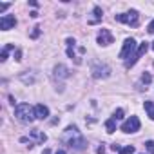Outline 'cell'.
<instances>
[{
	"mask_svg": "<svg viewBox=\"0 0 154 154\" xmlns=\"http://www.w3.org/2000/svg\"><path fill=\"white\" fill-rule=\"evenodd\" d=\"M62 141L67 143L71 149H76V150H84V149L87 147L85 138L82 136V132L78 131V127H76V125H69V127L65 129V132H63V136H62Z\"/></svg>",
	"mask_w": 154,
	"mask_h": 154,
	"instance_id": "1",
	"label": "cell"
},
{
	"mask_svg": "<svg viewBox=\"0 0 154 154\" xmlns=\"http://www.w3.org/2000/svg\"><path fill=\"white\" fill-rule=\"evenodd\" d=\"M15 116H17V120L22 122V123H31V122L36 120L35 109H33L29 103H18V105L15 107Z\"/></svg>",
	"mask_w": 154,
	"mask_h": 154,
	"instance_id": "2",
	"label": "cell"
},
{
	"mask_svg": "<svg viewBox=\"0 0 154 154\" xmlns=\"http://www.w3.org/2000/svg\"><path fill=\"white\" fill-rule=\"evenodd\" d=\"M91 72L94 78H107L111 74V67L107 63H102V62H94L93 67H91Z\"/></svg>",
	"mask_w": 154,
	"mask_h": 154,
	"instance_id": "3",
	"label": "cell"
},
{
	"mask_svg": "<svg viewBox=\"0 0 154 154\" xmlns=\"http://www.w3.org/2000/svg\"><path fill=\"white\" fill-rule=\"evenodd\" d=\"M134 53H136V40H134V38H127V40L123 42L122 51H120V58H122V60H129Z\"/></svg>",
	"mask_w": 154,
	"mask_h": 154,
	"instance_id": "4",
	"label": "cell"
},
{
	"mask_svg": "<svg viewBox=\"0 0 154 154\" xmlns=\"http://www.w3.org/2000/svg\"><path fill=\"white\" fill-rule=\"evenodd\" d=\"M116 20L122 22V24H127V26H131V27H136L140 17H138L136 11H129V13H123V15H116Z\"/></svg>",
	"mask_w": 154,
	"mask_h": 154,
	"instance_id": "5",
	"label": "cell"
},
{
	"mask_svg": "<svg viewBox=\"0 0 154 154\" xmlns=\"http://www.w3.org/2000/svg\"><path fill=\"white\" fill-rule=\"evenodd\" d=\"M122 131L127 132V134L140 131V120H138V116H131V118H127V120L122 123Z\"/></svg>",
	"mask_w": 154,
	"mask_h": 154,
	"instance_id": "6",
	"label": "cell"
},
{
	"mask_svg": "<svg viewBox=\"0 0 154 154\" xmlns=\"http://www.w3.org/2000/svg\"><path fill=\"white\" fill-rule=\"evenodd\" d=\"M147 49H149V42H141V44H140V47L136 49V53L127 60V63H125V65H127V67H132V65H134V63H136V62H138L145 53H147Z\"/></svg>",
	"mask_w": 154,
	"mask_h": 154,
	"instance_id": "7",
	"label": "cell"
},
{
	"mask_svg": "<svg viewBox=\"0 0 154 154\" xmlns=\"http://www.w3.org/2000/svg\"><path fill=\"white\" fill-rule=\"evenodd\" d=\"M17 26V18L13 15H4L2 18H0V29L2 31H9Z\"/></svg>",
	"mask_w": 154,
	"mask_h": 154,
	"instance_id": "8",
	"label": "cell"
},
{
	"mask_svg": "<svg viewBox=\"0 0 154 154\" xmlns=\"http://www.w3.org/2000/svg\"><path fill=\"white\" fill-rule=\"evenodd\" d=\"M112 42H114V36L111 35L109 29H102V31L98 33V44H100V45H111Z\"/></svg>",
	"mask_w": 154,
	"mask_h": 154,
	"instance_id": "9",
	"label": "cell"
},
{
	"mask_svg": "<svg viewBox=\"0 0 154 154\" xmlns=\"http://www.w3.org/2000/svg\"><path fill=\"white\" fill-rule=\"evenodd\" d=\"M35 116H36V120H47V116H49V107L44 105V103H38V105L35 107Z\"/></svg>",
	"mask_w": 154,
	"mask_h": 154,
	"instance_id": "10",
	"label": "cell"
},
{
	"mask_svg": "<svg viewBox=\"0 0 154 154\" xmlns=\"http://www.w3.org/2000/svg\"><path fill=\"white\" fill-rule=\"evenodd\" d=\"M69 69L65 65H56L54 67V78H69Z\"/></svg>",
	"mask_w": 154,
	"mask_h": 154,
	"instance_id": "11",
	"label": "cell"
},
{
	"mask_svg": "<svg viewBox=\"0 0 154 154\" xmlns=\"http://www.w3.org/2000/svg\"><path fill=\"white\" fill-rule=\"evenodd\" d=\"M29 136H31V138H35V140H36V143H44V141L47 140V136H45L42 131H38V129H33V131L29 132Z\"/></svg>",
	"mask_w": 154,
	"mask_h": 154,
	"instance_id": "12",
	"label": "cell"
},
{
	"mask_svg": "<svg viewBox=\"0 0 154 154\" xmlns=\"http://www.w3.org/2000/svg\"><path fill=\"white\" fill-rule=\"evenodd\" d=\"M116 122H118V118H116L114 114L105 122V129H107V132H109V134H112V132L116 131Z\"/></svg>",
	"mask_w": 154,
	"mask_h": 154,
	"instance_id": "13",
	"label": "cell"
},
{
	"mask_svg": "<svg viewBox=\"0 0 154 154\" xmlns=\"http://www.w3.org/2000/svg\"><path fill=\"white\" fill-rule=\"evenodd\" d=\"M93 15H94V18H91L89 20V24H96V22H100L102 20V8H98V6H94V9H93Z\"/></svg>",
	"mask_w": 154,
	"mask_h": 154,
	"instance_id": "14",
	"label": "cell"
},
{
	"mask_svg": "<svg viewBox=\"0 0 154 154\" xmlns=\"http://www.w3.org/2000/svg\"><path fill=\"white\" fill-rule=\"evenodd\" d=\"M150 82H152V76H150L149 72H143V74H141V78H140V85H138V87L141 89V85H145V89H147V85H149Z\"/></svg>",
	"mask_w": 154,
	"mask_h": 154,
	"instance_id": "15",
	"label": "cell"
},
{
	"mask_svg": "<svg viewBox=\"0 0 154 154\" xmlns=\"http://www.w3.org/2000/svg\"><path fill=\"white\" fill-rule=\"evenodd\" d=\"M143 107H145V111H147L149 118H150V120H154V102H145V103H143Z\"/></svg>",
	"mask_w": 154,
	"mask_h": 154,
	"instance_id": "16",
	"label": "cell"
},
{
	"mask_svg": "<svg viewBox=\"0 0 154 154\" xmlns=\"http://www.w3.org/2000/svg\"><path fill=\"white\" fill-rule=\"evenodd\" d=\"M13 49H15V45L8 44V45L2 49V54H0V62H6V60H8V53H9V51H13Z\"/></svg>",
	"mask_w": 154,
	"mask_h": 154,
	"instance_id": "17",
	"label": "cell"
},
{
	"mask_svg": "<svg viewBox=\"0 0 154 154\" xmlns=\"http://www.w3.org/2000/svg\"><path fill=\"white\" fill-rule=\"evenodd\" d=\"M132 152H134V145H127L120 150V154H132Z\"/></svg>",
	"mask_w": 154,
	"mask_h": 154,
	"instance_id": "18",
	"label": "cell"
},
{
	"mask_svg": "<svg viewBox=\"0 0 154 154\" xmlns=\"http://www.w3.org/2000/svg\"><path fill=\"white\" fill-rule=\"evenodd\" d=\"M145 147H147V149H149V150L154 154V141H152V140H149V141L145 143Z\"/></svg>",
	"mask_w": 154,
	"mask_h": 154,
	"instance_id": "19",
	"label": "cell"
},
{
	"mask_svg": "<svg viewBox=\"0 0 154 154\" xmlns=\"http://www.w3.org/2000/svg\"><path fill=\"white\" fill-rule=\"evenodd\" d=\"M33 29H35V31H33V35H31V36H33V38H38V35H40V27L36 26V27H33Z\"/></svg>",
	"mask_w": 154,
	"mask_h": 154,
	"instance_id": "20",
	"label": "cell"
},
{
	"mask_svg": "<svg viewBox=\"0 0 154 154\" xmlns=\"http://www.w3.org/2000/svg\"><path fill=\"white\" fill-rule=\"evenodd\" d=\"M147 29H149V33H150V35H154V20L149 24V27H147Z\"/></svg>",
	"mask_w": 154,
	"mask_h": 154,
	"instance_id": "21",
	"label": "cell"
},
{
	"mask_svg": "<svg viewBox=\"0 0 154 154\" xmlns=\"http://www.w3.org/2000/svg\"><path fill=\"white\" fill-rule=\"evenodd\" d=\"M9 6H11V4H0V13H4V11L9 8Z\"/></svg>",
	"mask_w": 154,
	"mask_h": 154,
	"instance_id": "22",
	"label": "cell"
},
{
	"mask_svg": "<svg viewBox=\"0 0 154 154\" xmlns=\"http://www.w3.org/2000/svg\"><path fill=\"white\" fill-rule=\"evenodd\" d=\"M15 56H17V60H22V53H20V49L15 51Z\"/></svg>",
	"mask_w": 154,
	"mask_h": 154,
	"instance_id": "23",
	"label": "cell"
},
{
	"mask_svg": "<svg viewBox=\"0 0 154 154\" xmlns=\"http://www.w3.org/2000/svg\"><path fill=\"white\" fill-rule=\"evenodd\" d=\"M98 154H105V149H103V145H102V147H98Z\"/></svg>",
	"mask_w": 154,
	"mask_h": 154,
	"instance_id": "24",
	"label": "cell"
},
{
	"mask_svg": "<svg viewBox=\"0 0 154 154\" xmlns=\"http://www.w3.org/2000/svg\"><path fill=\"white\" fill-rule=\"evenodd\" d=\"M54 154H65V150H62V149H60V150H56Z\"/></svg>",
	"mask_w": 154,
	"mask_h": 154,
	"instance_id": "25",
	"label": "cell"
},
{
	"mask_svg": "<svg viewBox=\"0 0 154 154\" xmlns=\"http://www.w3.org/2000/svg\"><path fill=\"white\" fill-rule=\"evenodd\" d=\"M42 154H51V150H49V149H45V150H44Z\"/></svg>",
	"mask_w": 154,
	"mask_h": 154,
	"instance_id": "26",
	"label": "cell"
},
{
	"mask_svg": "<svg viewBox=\"0 0 154 154\" xmlns=\"http://www.w3.org/2000/svg\"><path fill=\"white\" fill-rule=\"evenodd\" d=\"M152 49H154V42H152Z\"/></svg>",
	"mask_w": 154,
	"mask_h": 154,
	"instance_id": "27",
	"label": "cell"
}]
</instances>
